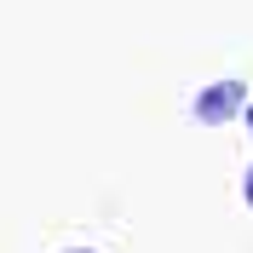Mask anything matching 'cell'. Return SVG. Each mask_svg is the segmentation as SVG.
I'll return each instance as SVG.
<instances>
[{"label": "cell", "instance_id": "cell-1", "mask_svg": "<svg viewBox=\"0 0 253 253\" xmlns=\"http://www.w3.org/2000/svg\"><path fill=\"white\" fill-rule=\"evenodd\" d=\"M236 104H242V86L224 81V86H213V92L196 98V115H202V121H224V115H236Z\"/></svg>", "mask_w": 253, "mask_h": 253}, {"label": "cell", "instance_id": "cell-2", "mask_svg": "<svg viewBox=\"0 0 253 253\" xmlns=\"http://www.w3.org/2000/svg\"><path fill=\"white\" fill-rule=\"evenodd\" d=\"M248 202H253V178H248Z\"/></svg>", "mask_w": 253, "mask_h": 253}]
</instances>
